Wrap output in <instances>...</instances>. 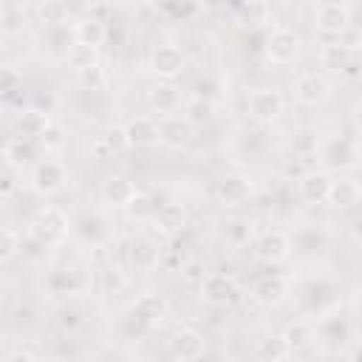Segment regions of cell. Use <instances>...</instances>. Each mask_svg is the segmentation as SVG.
<instances>
[{
  "mask_svg": "<svg viewBox=\"0 0 362 362\" xmlns=\"http://www.w3.org/2000/svg\"><path fill=\"white\" fill-rule=\"evenodd\" d=\"M252 294H255V300H257V303H263V305H280V303L291 294V286H288V280H283V277L272 274V277L257 280Z\"/></svg>",
  "mask_w": 362,
  "mask_h": 362,
  "instance_id": "9a60e30c",
  "label": "cell"
},
{
  "mask_svg": "<svg viewBox=\"0 0 362 362\" xmlns=\"http://www.w3.org/2000/svg\"><path fill=\"white\" fill-rule=\"evenodd\" d=\"M37 156H40L37 141L34 139H25V136L8 141V147H6V161L11 167H31L37 161Z\"/></svg>",
  "mask_w": 362,
  "mask_h": 362,
  "instance_id": "44dd1931",
  "label": "cell"
},
{
  "mask_svg": "<svg viewBox=\"0 0 362 362\" xmlns=\"http://www.w3.org/2000/svg\"><path fill=\"white\" fill-rule=\"evenodd\" d=\"M294 156L297 158H314L317 156V136L314 133H300L294 139Z\"/></svg>",
  "mask_w": 362,
  "mask_h": 362,
  "instance_id": "74e56055",
  "label": "cell"
},
{
  "mask_svg": "<svg viewBox=\"0 0 362 362\" xmlns=\"http://www.w3.org/2000/svg\"><path fill=\"white\" fill-rule=\"evenodd\" d=\"M37 14H40L42 23H65V17H68V6L59 3V0H45V3L37 6Z\"/></svg>",
  "mask_w": 362,
  "mask_h": 362,
  "instance_id": "e575fe53",
  "label": "cell"
},
{
  "mask_svg": "<svg viewBox=\"0 0 362 362\" xmlns=\"http://www.w3.org/2000/svg\"><path fill=\"white\" fill-rule=\"evenodd\" d=\"M167 297L164 294H156V291H147V294H141L139 300H136V305H133V311L144 320V322H156V320H161L164 314H167Z\"/></svg>",
  "mask_w": 362,
  "mask_h": 362,
  "instance_id": "d4e9b609",
  "label": "cell"
},
{
  "mask_svg": "<svg viewBox=\"0 0 362 362\" xmlns=\"http://www.w3.org/2000/svg\"><path fill=\"white\" fill-rule=\"evenodd\" d=\"M288 252H291V240H288L286 232H277V229L274 232H263L255 240V255L260 260H266V263H280V260L288 257Z\"/></svg>",
  "mask_w": 362,
  "mask_h": 362,
  "instance_id": "9c48e42d",
  "label": "cell"
},
{
  "mask_svg": "<svg viewBox=\"0 0 362 362\" xmlns=\"http://www.w3.org/2000/svg\"><path fill=\"white\" fill-rule=\"evenodd\" d=\"M14 184H11V178H0V192H8Z\"/></svg>",
  "mask_w": 362,
  "mask_h": 362,
  "instance_id": "681fc988",
  "label": "cell"
},
{
  "mask_svg": "<svg viewBox=\"0 0 362 362\" xmlns=\"http://www.w3.org/2000/svg\"><path fill=\"white\" fill-rule=\"evenodd\" d=\"M82 82H85V88H90V90L102 88V85H105V74H102V68L96 65V68L85 71V74H82Z\"/></svg>",
  "mask_w": 362,
  "mask_h": 362,
  "instance_id": "bcb514c9",
  "label": "cell"
},
{
  "mask_svg": "<svg viewBox=\"0 0 362 362\" xmlns=\"http://www.w3.org/2000/svg\"><path fill=\"white\" fill-rule=\"evenodd\" d=\"M223 238H226L229 243H235V246L249 243V238H252V226H249V221H240V218L226 221V223H223Z\"/></svg>",
  "mask_w": 362,
  "mask_h": 362,
  "instance_id": "836d02e7",
  "label": "cell"
},
{
  "mask_svg": "<svg viewBox=\"0 0 362 362\" xmlns=\"http://www.w3.org/2000/svg\"><path fill=\"white\" fill-rule=\"evenodd\" d=\"M59 325H62L65 331H74V328L82 325V314H79L76 308H62V311H59Z\"/></svg>",
  "mask_w": 362,
  "mask_h": 362,
  "instance_id": "f6af8a7d",
  "label": "cell"
},
{
  "mask_svg": "<svg viewBox=\"0 0 362 362\" xmlns=\"http://www.w3.org/2000/svg\"><path fill=\"white\" fill-rule=\"evenodd\" d=\"M124 133H127V141L136 144V147H147V144H156L158 141V119L153 116H136L124 124Z\"/></svg>",
  "mask_w": 362,
  "mask_h": 362,
  "instance_id": "2e32d148",
  "label": "cell"
},
{
  "mask_svg": "<svg viewBox=\"0 0 362 362\" xmlns=\"http://www.w3.org/2000/svg\"><path fill=\"white\" fill-rule=\"evenodd\" d=\"M51 124V119H48V113H42V110H25L23 116H20V130H23V136L25 139H40L42 136V130Z\"/></svg>",
  "mask_w": 362,
  "mask_h": 362,
  "instance_id": "4dcf8cb0",
  "label": "cell"
},
{
  "mask_svg": "<svg viewBox=\"0 0 362 362\" xmlns=\"http://www.w3.org/2000/svg\"><path fill=\"white\" fill-rule=\"evenodd\" d=\"M300 181V195H303V201H308V204H322L325 198H328V189H331V175L328 173H322V170H308L305 175H300L297 178Z\"/></svg>",
  "mask_w": 362,
  "mask_h": 362,
  "instance_id": "8fae6325",
  "label": "cell"
},
{
  "mask_svg": "<svg viewBox=\"0 0 362 362\" xmlns=\"http://www.w3.org/2000/svg\"><path fill=\"white\" fill-rule=\"evenodd\" d=\"M246 107H249V116L255 122H260V124L274 122L283 113V93L274 90V88H257V90L249 93Z\"/></svg>",
  "mask_w": 362,
  "mask_h": 362,
  "instance_id": "277c9868",
  "label": "cell"
},
{
  "mask_svg": "<svg viewBox=\"0 0 362 362\" xmlns=\"http://www.w3.org/2000/svg\"><path fill=\"white\" fill-rule=\"evenodd\" d=\"M184 65H187V57L175 42H158L150 51V68H153L156 76L173 79V76H178L184 71Z\"/></svg>",
  "mask_w": 362,
  "mask_h": 362,
  "instance_id": "3957f363",
  "label": "cell"
},
{
  "mask_svg": "<svg viewBox=\"0 0 362 362\" xmlns=\"http://www.w3.org/2000/svg\"><path fill=\"white\" fill-rule=\"evenodd\" d=\"M337 42H339V45H345V48L354 54V51L362 45V31H359L356 25H348V28H345V31L337 37Z\"/></svg>",
  "mask_w": 362,
  "mask_h": 362,
  "instance_id": "ee69618b",
  "label": "cell"
},
{
  "mask_svg": "<svg viewBox=\"0 0 362 362\" xmlns=\"http://www.w3.org/2000/svg\"><path fill=\"white\" fill-rule=\"evenodd\" d=\"M192 139V127L187 124L184 116H161L158 119V141L170 147H181Z\"/></svg>",
  "mask_w": 362,
  "mask_h": 362,
  "instance_id": "4fadbf2b",
  "label": "cell"
},
{
  "mask_svg": "<svg viewBox=\"0 0 362 362\" xmlns=\"http://www.w3.org/2000/svg\"><path fill=\"white\" fill-rule=\"evenodd\" d=\"M17 243H20L17 232L8 226H0V260H8L17 252Z\"/></svg>",
  "mask_w": 362,
  "mask_h": 362,
  "instance_id": "60d3db41",
  "label": "cell"
},
{
  "mask_svg": "<svg viewBox=\"0 0 362 362\" xmlns=\"http://www.w3.org/2000/svg\"><path fill=\"white\" fill-rule=\"evenodd\" d=\"M280 339H283V345H286L288 354H297V351H303V348H308L314 342V328L308 322H291L283 331Z\"/></svg>",
  "mask_w": 362,
  "mask_h": 362,
  "instance_id": "484cf974",
  "label": "cell"
},
{
  "mask_svg": "<svg viewBox=\"0 0 362 362\" xmlns=\"http://www.w3.org/2000/svg\"><path fill=\"white\" fill-rule=\"evenodd\" d=\"M215 195H218V201L226 204V206H240V204H246V201L252 198V181H249L246 175L229 173V175H223V178L218 181Z\"/></svg>",
  "mask_w": 362,
  "mask_h": 362,
  "instance_id": "52a82bcc",
  "label": "cell"
},
{
  "mask_svg": "<svg viewBox=\"0 0 362 362\" xmlns=\"http://www.w3.org/2000/svg\"><path fill=\"white\" fill-rule=\"evenodd\" d=\"M3 11H6V3L0 0V20H3Z\"/></svg>",
  "mask_w": 362,
  "mask_h": 362,
  "instance_id": "f907efd6",
  "label": "cell"
},
{
  "mask_svg": "<svg viewBox=\"0 0 362 362\" xmlns=\"http://www.w3.org/2000/svg\"><path fill=\"white\" fill-rule=\"evenodd\" d=\"M240 11H243V17H246V23H249V25L266 23V17H269V6H263V3H249V6H240Z\"/></svg>",
  "mask_w": 362,
  "mask_h": 362,
  "instance_id": "7bdbcfd3",
  "label": "cell"
},
{
  "mask_svg": "<svg viewBox=\"0 0 362 362\" xmlns=\"http://www.w3.org/2000/svg\"><path fill=\"white\" fill-rule=\"evenodd\" d=\"M283 356H288L286 345L280 337H269V339H260L257 348H255V359L257 362H280Z\"/></svg>",
  "mask_w": 362,
  "mask_h": 362,
  "instance_id": "1f68e13d",
  "label": "cell"
},
{
  "mask_svg": "<svg viewBox=\"0 0 362 362\" xmlns=\"http://www.w3.org/2000/svg\"><path fill=\"white\" fill-rule=\"evenodd\" d=\"M215 110H218L215 102L209 96H204V93H195V96H189L184 102V119H187L189 127H201V124L212 122L215 119Z\"/></svg>",
  "mask_w": 362,
  "mask_h": 362,
  "instance_id": "d6986e66",
  "label": "cell"
},
{
  "mask_svg": "<svg viewBox=\"0 0 362 362\" xmlns=\"http://www.w3.org/2000/svg\"><path fill=\"white\" fill-rule=\"evenodd\" d=\"M65 59H68V65H71L74 71H79V74H85V71H90V68H96V65H99L96 48L79 45V42H74V45L65 51Z\"/></svg>",
  "mask_w": 362,
  "mask_h": 362,
  "instance_id": "f1b7e54d",
  "label": "cell"
},
{
  "mask_svg": "<svg viewBox=\"0 0 362 362\" xmlns=\"http://www.w3.org/2000/svg\"><path fill=\"white\" fill-rule=\"evenodd\" d=\"M359 195H362V189L354 178H337V181H331V189H328L325 201L337 209H351V206L359 204Z\"/></svg>",
  "mask_w": 362,
  "mask_h": 362,
  "instance_id": "ac0fdd59",
  "label": "cell"
},
{
  "mask_svg": "<svg viewBox=\"0 0 362 362\" xmlns=\"http://www.w3.org/2000/svg\"><path fill=\"white\" fill-rule=\"evenodd\" d=\"M314 23L325 34H342L351 25V6L345 3H320L314 8Z\"/></svg>",
  "mask_w": 362,
  "mask_h": 362,
  "instance_id": "5b68a950",
  "label": "cell"
},
{
  "mask_svg": "<svg viewBox=\"0 0 362 362\" xmlns=\"http://www.w3.org/2000/svg\"><path fill=\"white\" fill-rule=\"evenodd\" d=\"M105 37H107V31H105V23L99 17H82L74 25V42H79V45L99 48L105 42Z\"/></svg>",
  "mask_w": 362,
  "mask_h": 362,
  "instance_id": "ffe728a7",
  "label": "cell"
},
{
  "mask_svg": "<svg viewBox=\"0 0 362 362\" xmlns=\"http://www.w3.org/2000/svg\"><path fill=\"white\" fill-rule=\"evenodd\" d=\"M51 291H57V294H76V291H82L85 288V274L79 272V269H62V272H57L54 277H51Z\"/></svg>",
  "mask_w": 362,
  "mask_h": 362,
  "instance_id": "4316f807",
  "label": "cell"
},
{
  "mask_svg": "<svg viewBox=\"0 0 362 362\" xmlns=\"http://www.w3.org/2000/svg\"><path fill=\"white\" fill-rule=\"evenodd\" d=\"M294 96L303 105H317V102H322L328 96V82L322 76H317V74H303L294 82Z\"/></svg>",
  "mask_w": 362,
  "mask_h": 362,
  "instance_id": "e0dca14e",
  "label": "cell"
},
{
  "mask_svg": "<svg viewBox=\"0 0 362 362\" xmlns=\"http://www.w3.org/2000/svg\"><path fill=\"white\" fill-rule=\"evenodd\" d=\"M356 156H359L356 144L351 139H342V136L339 139H331L328 147H325V161L331 167H354L356 164Z\"/></svg>",
  "mask_w": 362,
  "mask_h": 362,
  "instance_id": "cb8c5ba5",
  "label": "cell"
},
{
  "mask_svg": "<svg viewBox=\"0 0 362 362\" xmlns=\"http://www.w3.org/2000/svg\"><path fill=\"white\" fill-rule=\"evenodd\" d=\"M68 215L57 206H42L31 221V235L40 243H59L68 235Z\"/></svg>",
  "mask_w": 362,
  "mask_h": 362,
  "instance_id": "6da1fadb",
  "label": "cell"
},
{
  "mask_svg": "<svg viewBox=\"0 0 362 362\" xmlns=\"http://www.w3.org/2000/svg\"><path fill=\"white\" fill-rule=\"evenodd\" d=\"M351 59H354V54H351L345 45H339L337 40H331V42H325V45L320 48V62H322L325 68H331V71H342Z\"/></svg>",
  "mask_w": 362,
  "mask_h": 362,
  "instance_id": "83f0119b",
  "label": "cell"
},
{
  "mask_svg": "<svg viewBox=\"0 0 362 362\" xmlns=\"http://www.w3.org/2000/svg\"><path fill=\"white\" fill-rule=\"evenodd\" d=\"M181 274H184V280L189 283V286H201L204 280H206V266H204V260H187L184 263V269H181Z\"/></svg>",
  "mask_w": 362,
  "mask_h": 362,
  "instance_id": "f35d334b",
  "label": "cell"
},
{
  "mask_svg": "<svg viewBox=\"0 0 362 362\" xmlns=\"http://www.w3.org/2000/svg\"><path fill=\"white\" fill-rule=\"evenodd\" d=\"M25 20H28V11H25V6H23V3H6V11H3V20H0V28H3V31H8V34H14V31H20V28L25 25Z\"/></svg>",
  "mask_w": 362,
  "mask_h": 362,
  "instance_id": "d6a6232c",
  "label": "cell"
},
{
  "mask_svg": "<svg viewBox=\"0 0 362 362\" xmlns=\"http://www.w3.org/2000/svg\"><path fill=\"white\" fill-rule=\"evenodd\" d=\"M184 223V209L175 206V204H167V206H158V226L164 229H178Z\"/></svg>",
  "mask_w": 362,
  "mask_h": 362,
  "instance_id": "d590c367",
  "label": "cell"
},
{
  "mask_svg": "<svg viewBox=\"0 0 362 362\" xmlns=\"http://www.w3.org/2000/svg\"><path fill=\"white\" fill-rule=\"evenodd\" d=\"M175 362H178V359H175Z\"/></svg>",
  "mask_w": 362,
  "mask_h": 362,
  "instance_id": "f5cc1de1",
  "label": "cell"
},
{
  "mask_svg": "<svg viewBox=\"0 0 362 362\" xmlns=\"http://www.w3.org/2000/svg\"><path fill=\"white\" fill-rule=\"evenodd\" d=\"M158 260H161V249L153 238L136 235L130 240V263H133L136 272H153L158 266Z\"/></svg>",
  "mask_w": 362,
  "mask_h": 362,
  "instance_id": "30bf717a",
  "label": "cell"
},
{
  "mask_svg": "<svg viewBox=\"0 0 362 362\" xmlns=\"http://www.w3.org/2000/svg\"><path fill=\"white\" fill-rule=\"evenodd\" d=\"M20 74L14 71V68H8V65H0V96H8V93H14L17 88H20Z\"/></svg>",
  "mask_w": 362,
  "mask_h": 362,
  "instance_id": "ab89813d",
  "label": "cell"
},
{
  "mask_svg": "<svg viewBox=\"0 0 362 362\" xmlns=\"http://www.w3.org/2000/svg\"><path fill=\"white\" fill-rule=\"evenodd\" d=\"M0 113H3V107H0Z\"/></svg>",
  "mask_w": 362,
  "mask_h": 362,
  "instance_id": "816d5d0a",
  "label": "cell"
},
{
  "mask_svg": "<svg viewBox=\"0 0 362 362\" xmlns=\"http://www.w3.org/2000/svg\"><path fill=\"white\" fill-rule=\"evenodd\" d=\"M124 147H130L127 133H124V124H110V127H105L102 136L90 144V150H93L96 158H107V156H113V153H122Z\"/></svg>",
  "mask_w": 362,
  "mask_h": 362,
  "instance_id": "5bb4252c",
  "label": "cell"
},
{
  "mask_svg": "<svg viewBox=\"0 0 362 362\" xmlns=\"http://www.w3.org/2000/svg\"><path fill=\"white\" fill-rule=\"evenodd\" d=\"M124 286H127V277H124V272L119 266L107 263V266L99 269V291L102 294H119Z\"/></svg>",
  "mask_w": 362,
  "mask_h": 362,
  "instance_id": "f546056e",
  "label": "cell"
},
{
  "mask_svg": "<svg viewBox=\"0 0 362 362\" xmlns=\"http://www.w3.org/2000/svg\"><path fill=\"white\" fill-rule=\"evenodd\" d=\"M6 362H37V356L31 351H11L6 356Z\"/></svg>",
  "mask_w": 362,
  "mask_h": 362,
  "instance_id": "7dc6e473",
  "label": "cell"
},
{
  "mask_svg": "<svg viewBox=\"0 0 362 362\" xmlns=\"http://www.w3.org/2000/svg\"><path fill=\"white\" fill-rule=\"evenodd\" d=\"M133 195H136V187H133V181H127L124 175H110V178L102 184V198H105L110 206H127Z\"/></svg>",
  "mask_w": 362,
  "mask_h": 362,
  "instance_id": "7402d4cb",
  "label": "cell"
},
{
  "mask_svg": "<svg viewBox=\"0 0 362 362\" xmlns=\"http://www.w3.org/2000/svg\"><path fill=\"white\" fill-rule=\"evenodd\" d=\"M170 348H173L178 362H192L204 354V337L195 328H181V331H175Z\"/></svg>",
  "mask_w": 362,
  "mask_h": 362,
  "instance_id": "7c38bea8",
  "label": "cell"
},
{
  "mask_svg": "<svg viewBox=\"0 0 362 362\" xmlns=\"http://www.w3.org/2000/svg\"><path fill=\"white\" fill-rule=\"evenodd\" d=\"M297 48H300V37L291 28H286V25L274 28L269 34V40H266V57L272 62H280V65L283 62H291L297 57Z\"/></svg>",
  "mask_w": 362,
  "mask_h": 362,
  "instance_id": "8992f818",
  "label": "cell"
},
{
  "mask_svg": "<svg viewBox=\"0 0 362 362\" xmlns=\"http://www.w3.org/2000/svg\"><path fill=\"white\" fill-rule=\"evenodd\" d=\"M150 107L158 110L161 116H173L178 107H181V90L175 85H156L150 90Z\"/></svg>",
  "mask_w": 362,
  "mask_h": 362,
  "instance_id": "603a6c76",
  "label": "cell"
},
{
  "mask_svg": "<svg viewBox=\"0 0 362 362\" xmlns=\"http://www.w3.org/2000/svg\"><path fill=\"white\" fill-rule=\"evenodd\" d=\"M37 141H40L42 150H59V147L65 144V130H62L59 124H48Z\"/></svg>",
  "mask_w": 362,
  "mask_h": 362,
  "instance_id": "8d00e7d4",
  "label": "cell"
},
{
  "mask_svg": "<svg viewBox=\"0 0 362 362\" xmlns=\"http://www.w3.org/2000/svg\"><path fill=\"white\" fill-rule=\"evenodd\" d=\"M65 181H68V170H65V164L57 161V158H42V161H37L34 170H31V187H34L40 195H54V192H59V189L65 187Z\"/></svg>",
  "mask_w": 362,
  "mask_h": 362,
  "instance_id": "7a4b0ae2",
  "label": "cell"
},
{
  "mask_svg": "<svg viewBox=\"0 0 362 362\" xmlns=\"http://www.w3.org/2000/svg\"><path fill=\"white\" fill-rule=\"evenodd\" d=\"M198 288L209 305H229L238 297V286L229 274H206V280Z\"/></svg>",
  "mask_w": 362,
  "mask_h": 362,
  "instance_id": "ba28073f",
  "label": "cell"
},
{
  "mask_svg": "<svg viewBox=\"0 0 362 362\" xmlns=\"http://www.w3.org/2000/svg\"><path fill=\"white\" fill-rule=\"evenodd\" d=\"M127 209H130V215H133V218H147V215H153V212H156V206L150 204V198H147L144 192H136V195L130 198Z\"/></svg>",
  "mask_w": 362,
  "mask_h": 362,
  "instance_id": "b9f144b4",
  "label": "cell"
},
{
  "mask_svg": "<svg viewBox=\"0 0 362 362\" xmlns=\"http://www.w3.org/2000/svg\"><path fill=\"white\" fill-rule=\"evenodd\" d=\"M339 74H345L348 79H351V76H356V74H359V62H354V59H351V62H348V65H345Z\"/></svg>",
  "mask_w": 362,
  "mask_h": 362,
  "instance_id": "c3c4849f",
  "label": "cell"
}]
</instances>
